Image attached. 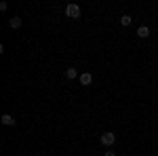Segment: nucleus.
Here are the masks:
<instances>
[{
    "mask_svg": "<svg viewBox=\"0 0 158 156\" xmlns=\"http://www.w3.org/2000/svg\"><path fill=\"white\" fill-rule=\"evenodd\" d=\"M137 36H139V38H148V36H150V27H148V25L137 27Z\"/></svg>",
    "mask_w": 158,
    "mask_h": 156,
    "instance_id": "obj_6",
    "label": "nucleus"
},
{
    "mask_svg": "<svg viewBox=\"0 0 158 156\" xmlns=\"http://www.w3.org/2000/svg\"><path fill=\"white\" fill-rule=\"evenodd\" d=\"M21 23H23V21H21V17H11V19H9V25H11L13 30H19Z\"/></svg>",
    "mask_w": 158,
    "mask_h": 156,
    "instance_id": "obj_5",
    "label": "nucleus"
},
{
    "mask_svg": "<svg viewBox=\"0 0 158 156\" xmlns=\"http://www.w3.org/2000/svg\"><path fill=\"white\" fill-rule=\"evenodd\" d=\"M131 21H133V17H131V15H122V17H120V23L124 25V27H127V25H131Z\"/></svg>",
    "mask_w": 158,
    "mask_h": 156,
    "instance_id": "obj_8",
    "label": "nucleus"
},
{
    "mask_svg": "<svg viewBox=\"0 0 158 156\" xmlns=\"http://www.w3.org/2000/svg\"><path fill=\"white\" fill-rule=\"evenodd\" d=\"M91 82H93V74H91V72H82V74H80V84L89 86Z\"/></svg>",
    "mask_w": 158,
    "mask_h": 156,
    "instance_id": "obj_3",
    "label": "nucleus"
},
{
    "mask_svg": "<svg viewBox=\"0 0 158 156\" xmlns=\"http://www.w3.org/2000/svg\"><path fill=\"white\" fill-rule=\"evenodd\" d=\"M65 15H68V17H70V19H78V17H80V4H68V6H65Z\"/></svg>",
    "mask_w": 158,
    "mask_h": 156,
    "instance_id": "obj_2",
    "label": "nucleus"
},
{
    "mask_svg": "<svg viewBox=\"0 0 158 156\" xmlns=\"http://www.w3.org/2000/svg\"><path fill=\"white\" fill-rule=\"evenodd\" d=\"M99 141H101V145H106V148H110V145H114V144H116V135H114L112 131H106V133H101Z\"/></svg>",
    "mask_w": 158,
    "mask_h": 156,
    "instance_id": "obj_1",
    "label": "nucleus"
},
{
    "mask_svg": "<svg viewBox=\"0 0 158 156\" xmlns=\"http://www.w3.org/2000/svg\"><path fill=\"white\" fill-rule=\"evenodd\" d=\"M103 156H116V152H112V150H108V152H106Z\"/></svg>",
    "mask_w": 158,
    "mask_h": 156,
    "instance_id": "obj_10",
    "label": "nucleus"
},
{
    "mask_svg": "<svg viewBox=\"0 0 158 156\" xmlns=\"http://www.w3.org/2000/svg\"><path fill=\"white\" fill-rule=\"evenodd\" d=\"M9 9V2H0V11H6Z\"/></svg>",
    "mask_w": 158,
    "mask_h": 156,
    "instance_id": "obj_9",
    "label": "nucleus"
},
{
    "mask_svg": "<svg viewBox=\"0 0 158 156\" xmlns=\"http://www.w3.org/2000/svg\"><path fill=\"white\" fill-rule=\"evenodd\" d=\"M2 124H4V127H15V118H13L11 114H2Z\"/></svg>",
    "mask_w": 158,
    "mask_h": 156,
    "instance_id": "obj_4",
    "label": "nucleus"
},
{
    "mask_svg": "<svg viewBox=\"0 0 158 156\" xmlns=\"http://www.w3.org/2000/svg\"><path fill=\"white\" fill-rule=\"evenodd\" d=\"M65 78H68V80L78 78V70H76V68H68V70H65Z\"/></svg>",
    "mask_w": 158,
    "mask_h": 156,
    "instance_id": "obj_7",
    "label": "nucleus"
}]
</instances>
